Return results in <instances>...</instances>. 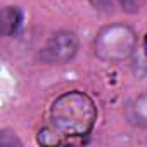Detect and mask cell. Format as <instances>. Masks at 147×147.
Segmentation results:
<instances>
[{"mask_svg": "<svg viewBox=\"0 0 147 147\" xmlns=\"http://www.w3.org/2000/svg\"><path fill=\"white\" fill-rule=\"evenodd\" d=\"M144 2H145V0H116L118 7H119L121 11L128 12V14H137V12L142 9Z\"/></svg>", "mask_w": 147, "mask_h": 147, "instance_id": "8", "label": "cell"}, {"mask_svg": "<svg viewBox=\"0 0 147 147\" xmlns=\"http://www.w3.org/2000/svg\"><path fill=\"white\" fill-rule=\"evenodd\" d=\"M23 24V12L18 7H5L2 12V31L5 36H14Z\"/></svg>", "mask_w": 147, "mask_h": 147, "instance_id": "6", "label": "cell"}, {"mask_svg": "<svg viewBox=\"0 0 147 147\" xmlns=\"http://www.w3.org/2000/svg\"><path fill=\"white\" fill-rule=\"evenodd\" d=\"M92 5L97 9V11H113L118 4H116V0H92Z\"/></svg>", "mask_w": 147, "mask_h": 147, "instance_id": "9", "label": "cell"}, {"mask_svg": "<svg viewBox=\"0 0 147 147\" xmlns=\"http://www.w3.org/2000/svg\"><path fill=\"white\" fill-rule=\"evenodd\" d=\"M138 36L135 30L121 21L102 26L94 38V52L106 64H119L131 57Z\"/></svg>", "mask_w": 147, "mask_h": 147, "instance_id": "2", "label": "cell"}, {"mask_svg": "<svg viewBox=\"0 0 147 147\" xmlns=\"http://www.w3.org/2000/svg\"><path fill=\"white\" fill-rule=\"evenodd\" d=\"M128 118L133 125L147 128V92L135 97L128 106Z\"/></svg>", "mask_w": 147, "mask_h": 147, "instance_id": "5", "label": "cell"}, {"mask_svg": "<svg viewBox=\"0 0 147 147\" xmlns=\"http://www.w3.org/2000/svg\"><path fill=\"white\" fill-rule=\"evenodd\" d=\"M80 49V38L75 31L61 30L49 36L38 50V61L47 66H59L75 59Z\"/></svg>", "mask_w": 147, "mask_h": 147, "instance_id": "3", "label": "cell"}, {"mask_svg": "<svg viewBox=\"0 0 147 147\" xmlns=\"http://www.w3.org/2000/svg\"><path fill=\"white\" fill-rule=\"evenodd\" d=\"M94 99L82 90H69L55 97L50 106V126L64 138H80L92 133L97 121Z\"/></svg>", "mask_w": 147, "mask_h": 147, "instance_id": "1", "label": "cell"}, {"mask_svg": "<svg viewBox=\"0 0 147 147\" xmlns=\"http://www.w3.org/2000/svg\"><path fill=\"white\" fill-rule=\"evenodd\" d=\"M130 61H131V73H133V76L137 80H145L147 78V35H144L138 40V43H137L131 57H130Z\"/></svg>", "mask_w": 147, "mask_h": 147, "instance_id": "4", "label": "cell"}, {"mask_svg": "<svg viewBox=\"0 0 147 147\" xmlns=\"http://www.w3.org/2000/svg\"><path fill=\"white\" fill-rule=\"evenodd\" d=\"M0 145L2 147H21L23 142L18 138V135L11 130H2L0 131Z\"/></svg>", "mask_w": 147, "mask_h": 147, "instance_id": "7", "label": "cell"}]
</instances>
